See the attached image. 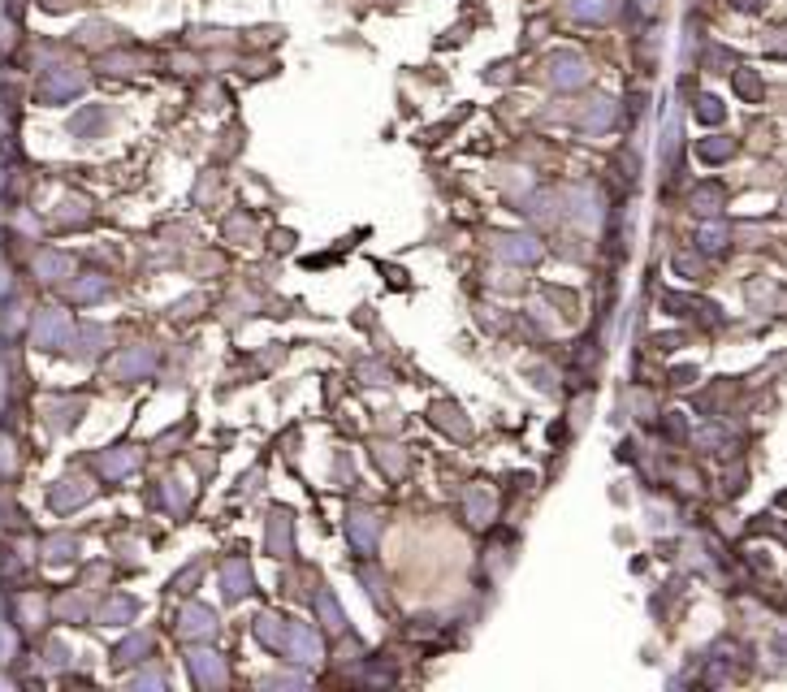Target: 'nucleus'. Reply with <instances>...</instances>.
Listing matches in <instances>:
<instances>
[{"mask_svg": "<svg viewBox=\"0 0 787 692\" xmlns=\"http://www.w3.org/2000/svg\"><path fill=\"white\" fill-rule=\"evenodd\" d=\"M208 632H212V615H208V610H186L182 636H208Z\"/></svg>", "mask_w": 787, "mask_h": 692, "instance_id": "f257e3e1", "label": "nucleus"}]
</instances>
